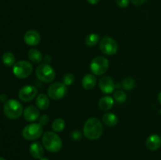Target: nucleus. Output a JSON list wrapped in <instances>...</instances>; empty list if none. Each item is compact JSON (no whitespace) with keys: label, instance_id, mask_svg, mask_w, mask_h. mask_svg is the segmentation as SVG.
<instances>
[{"label":"nucleus","instance_id":"1","mask_svg":"<svg viewBox=\"0 0 161 160\" xmlns=\"http://www.w3.org/2000/svg\"><path fill=\"white\" fill-rule=\"evenodd\" d=\"M83 135L91 141H95L102 136L103 125L97 118L91 117L85 122L83 128Z\"/></svg>","mask_w":161,"mask_h":160},{"label":"nucleus","instance_id":"2","mask_svg":"<svg viewBox=\"0 0 161 160\" xmlns=\"http://www.w3.org/2000/svg\"><path fill=\"white\" fill-rule=\"evenodd\" d=\"M42 143L44 148L50 152H58L62 148V141L57 133L47 131L42 134Z\"/></svg>","mask_w":161,"mask_h":160},{"label":"nucleus","instance_id":"3","mask_svg":"<svg viewBox=\"0 0 161 160\" xmlns=\"http://www.w3.org/2000/svg\"><path fill=\"white\" fill-rule=\"evenodd\" d=\"M3 111L8 119H17L23 114L24 109L22 104L18 100L15 99H9L4 104Z\"/></svg>","mask_w":161,"mask_h":160},{"label":"nucleus","instance_id":"4","mask_svg":"<svg viewBox=\"0 0 161 160\" xmlns=\"http://www.w3.org/2000/svg\"><path fill=\"white\" fill-rule=\"evenodd\" d=\"M36 75L39 80L43 83H49L53 82L56 78V72L49 64H40L36 70Z\"/></svg>","mask_w":161,"mask_h":160},{"label":"nucleus","instance_id":"5","mask_svg":"<svg viewBox=\"0 0 161 160\" xmlns=\"http://www.w3.org/2000/svg\"><path fill=\"white\" fill-rule=\"evenodd\" d=\"M43 134V128L39 123L28 124L22 130V136L27 141H35Z\"/></svg>","mask_w":161,"mask_h":160},{"label":"nucleus","instance_id":"6","mask_svg":"<svg viewBox=\"0 0 161 160\" xmlns=\"http://www.w3.org/2000/svg\"><path fill=\"white\" fill-rule=\"evenodd\" d=\"M67 93L68 86L61 82L52 83L47 89V96L54 100H59L64 98L67 95Z\"/></svg>","mask_w":161,"mask_h":160},{"label":"nucleus","instance_id":"7","mask_svg":"<svg viewBox=\"0 0 161 160\" xmlns=\"http://www.w3.org/2000/svg\"><path fill=\"white\" fill-rule=\"evenodd\" d=\"M109 63L108 59L103 56H97L94 57L90 64L91 72L94 75H102L108 71Z\"/></svg>","mask_w":161,"mask_h":160},{"label":"nucleus","instance_id":"8","mask_svg":"<svg viewBox=\"0 0 161 160\" xmlns=\"http://www.w3.org/2000/svg\"><path fill=\"white\" fill-rule=\"evenodd\" d=\"M32 64L27 61H20L13 66V73L18 78H26L32 73Z\"/></svg>","mask_w":161,"mask_h":160},{"label":"nucleus","instance_id":"9","mask_svg":"<svg viewBox=\"0 0 161 160\" xmlns=\"http://www.w3.org/2000/svg\"><path fill=\"white\" fill-rule=\"evenodd\" d=\"M99 49L103 54L107 56H113L117 53L118 43L113 38L109 36H105L101 39Z\"/></svg>","mask_w":161,"mask_h":160},{"label":"nucleus","instance_id":"10","mask_svg":"<svg viewBox=\"0 0 161 160\" xmlns=\"http://www.w3.org/2000/svg\"><path fill=\"white\" fill-rule=\"evenodd\" d=\"M38 89L36 86L27 85L23 86L18 93V97L24 102H29L35 99L37 96Z\"/></svg>","mask_w":161,"mask_h":160},{"label":"nucleus","instance_id":"11","mask_svg":"<svg viewBox=\"0 0 161 160\" xmlns=\"http://www.w3.org/2000/svg\"><path fill=\"white\" fill-rule=\"evenodd\" d=\"M99 88L105 94H110L114 91L116 84L113 78L109 76H104L99 81Z\"/></svg>","mask_w":161,"mask_h":160},{"label":"nucleus","instance_id":"12","mask_svg":"<svg viewBox=\"0 0 161 160\" xmlns=\"http://www.w3.org/2000/svg\"><path fill=\"white\" fill-rule=\"evenodd\" d=\"M24 41L28 45L36 46L40 42L41 36L36 30H28L24 35Z\"/></svg>","mask_w":161,"mask_h":160},{"label":"nucleus","instance_id":"13","mask_svg":"<svg viewBox=\"0 0 161 160\" xmlns=\"http://www.w3.org/2000/svg\"><path fill=\"white\" fill-rule=\"evenodd\" d=\"M24 118L28 122H35L39 118V111L37 107L29 105L24 110Z\"/></svg>","mask_w":161,"mask_h":160},{"label":"nucleus","instance_id":"14","mask_svg":"<svg viewBox=\"0 0 161 160\" xmlns=\"http://www.w3.org/2000/svg\"><path fill=\"white\" fill-rule=\"evenodd\" d=\"M146 145L149 150L157 151L161 146V136L157 134H152L146 139Z\"/></svg>","mask_w":161,"mask_h":160},{"label":"nucleus","instance_id":"15","mask_svg":"<svg viewBox=\"0 0 161 160\" xmlns=\"http://www.w3.org/2000/svg\"><path fill=\"white\" fill-rule=\"evenodd\" d=\"M43 145L39 142H33L29 146V152L31 156L36 159H40L43 157L44 149Z\"/></svg>","mask_w":161,"mask_h":160},{"label":"nucleus","instance_id":"16","mask_svg":"<svg viewBox=\"0 0 161 160\" xmlns=\"http://www.w3.org/2000/svg\"><path fill=\"white\" fill-rule=\"evenodd\" d=\"M97 83V78L94 74H86L82 79V86L86 90H91L94 89Z\"/></svg>","mask_w":161,"mask_h":160},{"label":"nucleus","instance_id":"17","mask_svg":"<svg viewBox=\"0 0 161 160\" xmlns=\"http://www.w3.org/2000/svg\"><path fill=\"white\" fill-rule=\"evenodd\" d=\"M50 97L44 93H40L37 96L36 100V107L40 110H47L50 107Z\"/></svg>","mask_w":161,"mask_h":160},{"label":"nucleus","instance_id":"18","mask_svg":"<svg viewBox=\"0 0 161 160\" xmlns=\"http://www.w3.org/2000/svg\"><path fill=\"white\" fill-rule=\"evenodd\" d=\"M114 104V100L110 96H105L102 97L98 102V107L104 111H109Z\"/></svg>","mask_w":161,"mask_h":160},{"label":"nucleus","instance_id":"19","mask_svg":"<svg viewBox=\"0 0 161 160\" xmlns=\"http://www.w3.org/2000/svg\"><path fill=\"white\" fill-rule=\"evenodd\" d=\"M28 57L31 62L35 63V64H39L43 59L42 53L37 49H31L28 52Z\"/></svg>","mask_w":161,"mask_h":160},{"label":"nucleus","instance_id":"20","mask_svg":"<svg viewBox=\"0 0 161 160\" xmlns=\"http://www.w3.org/2000/svg\"><path fill=\"white\" fill-rule=\"evenodd\" d=\"M118 121L119 120H118L117 116L113 113H105L102 116V122L108 126H115L118 123Z\"/></svg>","mask_w":161,"mask_h":160},{"label":"nucleus","instance_id":"21","mask_svg":"<svg viewBox=\"0 0 161 160\" xmlns=\"http://www.w3.org/2000/svg\"><path fill=\"white\" fill-rule=\"evenodd\" d=\"M2 59H3V64L6 67H12V66H14L15 64V56L11 52H6V53H3V56H2Z\"/></svg>","mask_w":161,"mask_h":160},{"label":"nucleus","instance_id":"22","mask_svg":"<svg viewBox=\"0 0 161 160\" xmlns=\"http://www.w3.org/2000/svg\"><path fill=\"white\" fill-rule=\"evenodd\" d=\"M99 41H100V36L96 33H91V34L86 35V37L85 38V43L90 47L96 45L98 43Z\"/></svg>","mask_w":161,"mask_h":160},{"label":"nucleus","instance_id":"23","mask_svg":"<svg viewBox=\"0 0 161 160\" xmlns=\"http://www.w3.org/2000/svg\"><path fill=\"white\" fill-rule=\"evenodd\" d=\"M64 127H65V122H64V119H61V118L54 119L52 123V130L55 133H60V132L63 131Z\"/></svg>","mask_w":161,"mask_h":160},{"label":"nucleus","instance_id":"24","mask_svg":"<svg viewBox=\"0 0 161 160\" xmlns=\"http://www.w3.org/2000/svg\"><path fill=\"white\" fill-rule=\"evenodd\" d=\"M122 87L124 88L125 90L130 91L131 89H133L135 86V82L133 78H130V77H127L125 78L122 82Z\"/></svg>","mask_w":161,"mask_h":160},{"label":"nucleus","instance_id":"25","mask_svg":"<svg viewBox=\"0 0 161 160\" xmlns=\"http://www.w3.org/2000/svg\"><path fill=\"white\" fill-rule=\"evenodd\" d=\"M113 99L119 103H123L127 100V94L123 90H116L113 93Z\"/></svg>","mask_w":161,"mask_h":160},{"label":"nucleus","instance_id":"26","mask_svg":"<svg viewBox=\"0 0 161 160\" xmlns=\"http://www.w3.org/2000/svg\"><path fill=\"white\" fill-rule=\"evenodd\" d=\"M74 81H75V76H74V75L72 73H66L63 76V83L65 86H71L74 83Z\"/></svg>","mask_w":161,"mask_h":160},{"label":"nucleus","instance_id":"27","mask_svg":"<svg viewBox=\"0 0 161 160\" xmlns=\"http://www.w3.org/2000/svg\"><path fill=\"white\" fill-rule=\"evenodd\" d=\"M38 120H39V123L41 125H46L48 124L49 121H50V117H49L48 115L43 114L42 115L39 116Z\"/></svg>","mask_w":161,"mask_h":160},{"label":"nucleus","instance_id":"28","mask_svg":"<svg viewBox=\"0 0 161 160\" xmlns=\"http://www.w3.org/2000/svg\"><path fill=\"white\" fill-rule=\"evenodd\" d=\"M130 0H116V5L120 8H126L130 4Z\"/></svg>","mask_w":161,"mask_h":160},{"label":"nucleus","instance_id":"29","mask_svg":"<svg viewBox=\"0 0 161 160\" xmlns=\"http://www.w3.org/2000/svg\"><path fill=\"white\" fill-rule=\"evenodd\" d=\"M71 136H72V138L73 140H75V141H78V140H80V138H81L82 134L80 131H78V130H75V131L72 132V134H71Z\"/></svg>","mask_w":161,"mask_h":160},{"label":"nucleus","instance_id":"30","mask_svg":"<svg viewBox=\"0 0 161 160\" xmlns=\"http://www.w3.org/2000/svg\"><path fill=\"white\" fill-rule=\"evenodd\" d=\"M131 2V3L135 6H142V4H144L147 0H130Z\"/></svg>","mask_w":161,"mask_h":160},{"label":"nucleus","instance_id":"31","mask_svg":"<svg viewBox=\"0 0 161 160\" xmlns=\"http://www.w3.org/2000/svg\"><path fill=\"white\" fill-rule=\"evenodd\" d=\"M43 60L44 61H45L46 64H50V63L51 62V56H50V55H46V56L43 57Z\"/></svg>","mask_w":161,"mask_h":160},{"label":"nucleus","instance_id":"32","mask_svg":"<svg viewBox=\"0 0 161 160\" xmlns=\"http://www.w3.org/2000/svg\"><path fill=\"white\" fill-rule=\"evenodd\" d=\"M7 100V96H6V94H1V95H0V101L5 102V103H6Z\"/></svg>","mask_w":161,"mask_h":160},{"label":"nucleus","instance_id":"33","mask_svg":"<svg viewBox=\"0 0 161 160\" xmlns=\"http://www.w3.org/2000/svg\"><path fill=\"white\" fill-rule=\"evenodd\" d=\"M87 2L91 5H96L100 2V0H87Z\"/></svg>","mask_w":161,"mask_h":160},{"label":"nucleus","instance_id":"34","mask_svg":"<svg viewBox=\"0 0 161 160\" xmlns=\"http://www.w3.org/2000/svg\"><path fill=\"white\" fill-rule=\"evenodd\" d=\"M158 100H159V102H160V104H161V91L160 93H159V94H158Z\"/></svg>","mask_w":161,"mask_h":160},{"label":"nucleus","instance_id":"35","mask_svg":"<svg viewBox=\"0 0 161 160\" xmlns=\"http://www.w3.org/2000/svg\"><path fill=\"white\" fill-rule=\"evenodd\" d=\"M39 160H50V159H49L48 158H46V157H42V158H41Z\"/></svg>","mask_w":161,"mask_h":160},{"label":"nucleus","instance_id":"36","mask_svg":"<svg viewBox=\"0 0 161 160\" xmlns=\"http://www.w3.org/2000/svg\"><path fill=\"white\" fill-rule=\"evenodd\" d=\"M0 160H6L4 158H2V157H0Z\"/></svg>","mask_w":161,"mask_h":160}]
</instances>
